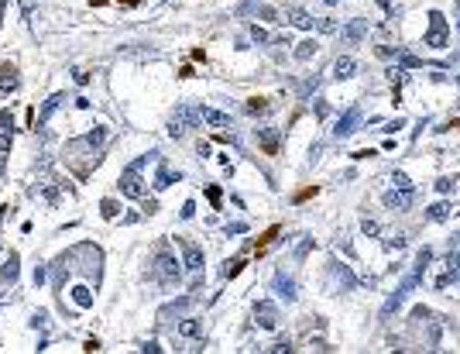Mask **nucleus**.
<instances>
[{
  "instance_id": "obj_1",
  "label": "nucleus",
  "mask_w": 460,
  "mask_h": 354,
  "mask_svg": "<svg viewBox=\"0 0 460 354\" xmlns=\"http://www.w3.org/2000/svg\"><path fill=\"white\" fill-rule=\"evenodd\" d=\"M429 261H433V251H429V248H422L419 255H416V265H412V272H409V275L402 278V286H399L395 293L388 296V303L381 306V316H392L395 310H399V306H402V303H405V296H409V293H412V289H416V286L422 282V272L429 268Z\"/></svg>"
},
{
  "instance_id": "obj_2",
  "label": "nucleus",
  "mask_w": 460,
  "mask_h": 354,
  "mask_svg": "<svg viewBox=\"0 0 460 354\" xmlns=\"http://www.w3.org/2000/svg\"><path fill=\"white\" fill-rule=\"evenodd\" d=\"M151 275L158 286H165V289H175L179 282H182V268H179V261H175V255H169V251H158L155 255V265H151Z\"/></svg>"
},
{
  "instance_id": "obj_3",
  "label": "nucleus",
  "mask_w": 460,
  "mask_h": 354,
  "mask_svg": "<svg viewBox=\"0 0 460 354\" xmlns=\"http://www.w3.org/2000/svg\"><path fill=\"white\" fill-rule=\"evenodd\" d=\"M144 165H148V155H141L137 162H131V165L120 172V182H117V186H120V193H124L127 199H141L144 196V186H141V169H144Z\"/></svg>"
},
{
  "instance_id": "obj_4",
  "label": "nucleus",
  "mask_w": 460,
  "mask_h": 354,
  "mask_svg": "<svg viewBox=\"0 0 460 354\" xmlns=\"http://www.w3.org/2000/svg\"><path fill=\"white\" fill-rule=\"evenodd\" d=\"M254 323H258L261 330H275V327H278V306H275L271 299L254 303Z\"/></svg>"
},
{
  "instance_id": "obj_5",
  "label": "nucleus",
  "mask_w": 460,
  "mask_h": 354,
  "mask_svg": "<svg viewBox=\"0 0 460 354\" xmlns=\"http://www.w3.org/2000/svg\"><path fill=\"white\" fill-rule=\"evenodd\" d=\"M196 120H199V110H186V107H179V110H175V117H172L169 134H172V138H182L192 124H196Z\"/></svg>"
},
{
  "instance_id": "obj_6",
  "label": "nucleus",
  "mask_w": 460,
  "mask_h": 354,
  "mask_svg": "<svg viewBox=\"0 0 460 354\" xmlns=\"http://www.w3.org/2000/svg\"><path fill=\"white\" fill-rule=\"evenodd\" d=\"M357 124H361V110H357V107H350L344 117L337 120V127H333V138H340V141L350 138V134L357 131Z\"/></svg>"
},
{
  "instance_id": "obj_7",
  "label": "nucleus",
  "mask_w": 460,
  "mask_h": 354,
  "mask_svg": "<svg viewBox=\"0 0 460 354\" xmlns=\"http://www.w3.org/2000/svg\"><path fill=\"white\" fill-rule=\"evenodd\" d=\"M199 120H203L206 127H216V131H223V127H234V124H230V114H223V110H213V107H199Z\"/></svg>"
},
{
  "instance_id": "obj_8",
  "label": "nucleus",
  "mask_w": 460,
  "mask_h": 354,
  "mask_svg": "<svg viewBox=\"0 0 460 354\" xmlns=\"http://www.w3.org/2000/svg\"><path fill=\"white\" fill-rule=\"evenodd\" d=\"M385 206H388V210H409V206H412V189H399V186L388 189V193H385Z\"/></svg>"
},
{
  "instance_id": "obj_9",
  "label": "nucleus",
  "mask_w": 460,
  "mask_h": 354,
  "mask_svg": "<svg viewBox=\"0 0 460 354\" xmlns=\"http://www.w3.org/2000/svg\"><path fill=\"white\" fill-rule=\"evenodd\" d=\"M182 258H186V268H189L192 275L203 272V248H196L192 241H182Z\"/></svg>"
},
{
  "instance_id": "obj_10",
  "label": "nucleus",
  "mask_w": 460,
  "mask_h": 354,
  "mask_svg": "<svg viewBox=\"0 0 460 354\" xmlns=\"http://www.w3.org/2000/svg\"><path fill=\"white\" fill-rule=\"evenodd\" d=\"M179 337H186V340H199L203 337V320H196V316H186V320H179Z\"/></svg>"
},
{
  "instance_id": "obj_11",
  "label": "nucleus",
  "mask_w": 460,
  "mask_h": 354,
  "mask_svg": "<svg viewBox=\"0 0 460 354\" xmlns=\"http://www.w3.org/2000/svg\"><path fill=\"white\" fill-rule=\"evenodd\" d=\"M433 18V28L426 35V45H443L446 41V24H443V14H429Z\"/></svg>"
},
{
  "instance_id": "obj_12",
  "label": "nucleus",
  "mask_w": 460,
  "mask_h": 354,
  "mask_svg": "<svg viewBox=\"0 0 460 354\" xmlns=\"http://www.w3.org/2000/svg\"><path fill=\"white\" fill-rule=\"evenodd\" d=\"M275 293L282 296V299H288V303H292V299H295V282H292V278L285 275V272H278V275H275Z\"/></svg>"
},
{
  "instance_id": "obj_13",
  "label": "nucleus",
  "mask_w": 460,
  "mask_h": 354,
  "mask_svg": "<svg viewBox=\"0 0 460 354\" xmlns=\"http://www.w3.org/2000/svg\"><path fill=\"white\" fill-rule=\"evenodd\" d=\"M182 179V172H172L169 165H158V176H155V189H165V186H172V182H179Z\"/></svg>"
},
{
  "instance_id": "obj_14",
  "label": "nucleus",
  "mask_w": 460,
  "mask_h": 354,
  "mask_svg": "<svg viewBox=\"0 0 460 354\" xmlns=\"http://www.w3.org/2000/svg\"><path fill=\"white\" fill-rule=\"evenodd\" d=\"M0 90H4V93L18 90V69H14V65H0Z\"/></svg>"
},
{
  "instance_id": "obj_15",
  "label": "nucleus",
  "mask_w": 460,
  "mask_h": 354,
  "mask_svg": "<svg viewBox=\"0 0 460 354\" xmlns=\"http://www.w3.org/2000/svg\"><path fill=\"white\" fill-rule=\"evenodd\" d=\"M192 303H196V296H182V299H179V303H172V306H165V310H162V320H169V316H179V313H186V310H189Z\"/></svg>"
},
{
  "instance_id": "obj_16",
  "label": "nucleus",
  "mask_w": 460,
  "mask_h": 354,
  "mask_svg": "<svg viewBox=\"0 0 460 354\" xmlns=\"http://www.w3.org/2000/svg\"><path fill=\"white\" fill-rule=\"evenodd\" d=\"M258 141H261V148H265V155H275L278 152V131H258Z\"/></svg>"
},
{
  "instance_id": "obj_17",
  "label": "nucleus",
  "mask_w": 460,
  "mask_h": 354,
  "mask_svg": "<svg viewBox=\"0 0 460 354\" xmlns=\"http://www.w3.org/2000/svg\"><path fill=\"white\" fill-rule=\"evenodd\" d=\"M450 214H453V206H450V203H433V206L426 210V220H433V224H440V220H446Z\"/></svg>"
},
{
  "instance_id": "obj_18",
  "label": "nucleus",
  "mask_w": 460,
  "mask_h": 354,
  "mask_svg": "<svg viewBox=\"0 0 460 354\" xmlns=\"http://www.w3.org/2000/svg\"><path fill=\"white\" fill-rule=\"evenodd\" d=\"M354 69H357V65H354V59H337L333 76H337V79H350V76H354Z\"/></svg>"
},
{
  "instance_id": "obj_19",
  "label": "nucleus",
  "mask_w": 460,
  "mask_h": 354,
  "mask_svg": "<svg viewBox=\"0 0 460 354\" xmlns=\"http://www.w3.org/2000/svg\"><path fill=\"white\" fill-rule=\"evenodd\" d=\"M62 100H65V97H62V93H55V97H52L48 103H45V107H41V114H38V120H41V124H45V120H48V117H52V114L58 110V107H62Z\"/></svg>"
},
{
  "instance_id": "obj_20",
  "label": "nucleus",
  "mask_w": 460,
  "mask_h": 354,
  "mask_svg": "<svg viewBox=\"0 0 460 354\" xmlns=\"http://www.w3.org/2000/svg\"><path fill=\"white\" fill-rule=\"evenodd\" d=\"M72 299H76V306H83V310L93 306V293H90L86 286H76V289H72Z\"/></svg>"
},
{
  "instance_id": "obj_21",
  "label": "nucleus",
  "mask_w": 460,
  "mask_h": 354,
  "mask_svg": "<svg viewBox=\"0 0 460 354\" xmlns=\"http://www.w3.org/2000/svg\"><path fill=\"white\" fill-rule=\"evenodd\" d=\"M333 272H337V278H340V286H344V289H354V286H357L347 265H333Z\"/></svg>"
},
{
  "instance_id": "obj_22",
  "label": "nucleus",
  "mask_w": 460,
  "mask_h": 354,
  "mask_svg": "<svg viewBox=\"0 0 460 354\" xmlns=\"http://www.w3.org/2000/svg\"><path fill=\"white\" fill-rule=\"evenodd\" d=\"M288 21H292L295 28H313V18H309L306 11H292V14H288Z\"/></svg>"
},
{
  "instance_id": "obj_23",
  "label": "nucleus",
  "mask_w": 460,
  "mask_h": 354,
  "mask_svg": "<svg viewBox=\"0 0 460 354\" xmlns=\"http://www.w3.org/2000/svg\"><path fill=\"white\" fill-rule=\"evenodd\" d=\"M14 278H18V255H11L4 265V282H14Z\"/></svg>"
},
{
  "instance_id": "obj_24",
  "label": "nucleus",
  "mask_w": 460,
  "mask_h": 354,
  "mask_svg": "<svg viewBox=\"0 0 460 354\" xmlns=\"http://www.w3.org/2000/svg\"><path fill=\"white\" fill-rule=\"evenodd\" d=\"M241 268H244V258H234V261H227V268H223V278H237V275H241Z\"/></svg>"
},
{
  "instance_id": "obj_25",
  "label": "nucleus",
  "mask_w": 460,
  "mask_h": 354,
  "mask_svg": "<svg viewBox=\"0 0 460 354\" xmlns=\"http://www.w3.org/2000/svg\"><path fill=\"white\" fill-rule=\"evenodd\" d=\"M271 237H278V227H268V231H265V234L258 237V255H265V248H268V244H271Z\"/></svg>"
},
{
  "instance_id": "obj_26",
  "label": "nucleus",
  "mask_w": 460,
  "mask_h": 354,
  "mask_svg": "<svg viewBox=\"0 0 460 354\" xmlns=\"http://www.w3.org/2000/svg\"><path fill=\"white\" fill-rule=\"evenodd\" d=\"M361 35H364V21H354V24L344 31V38H347V41H357Z\"/></svg>"
},
{
  "instance_id": "obj_27",
  "label": "nucleus",
  "mask_w": 460,
  "mask_h": 354,
  "mask_svg": "<svg viewBox=\"0 0 460 354\" xmlns=\"http://www.w3.org/2000/svg\"><path fill=\"white\" fill-rule=\"evenodd\" d=\"M313 52H316V45H313V41H299V48H295V59H299V62H306L309 55H313Z\"/></svg>"
},
{
  "instance_id": "obj_28",
  "label": "nucleus",
  "mask_w": 460,
  "mask_h": 354,
  "mask_svg": "<svg viewBox=\"0 0 460 354\" xmlns=\"http://www.w3.org/2000/svg\"><path fill=\"white\" fill-rule=\"evenodd\" d=\"M265 110H268V103H265V100H261V97L248 100V114H265Z\"/></svg>"
},
{
  "instance_id": "obj_29",
  "label": "nucleus",
  "mask_w": 460,
  "mask_h": 354,
  "mask_svg": "<svg viewBox=\"0 0 460 354\" xmlns=\"http://www.w3.org/2000/svg\"><path fill=\"white\" fill-rule=\"evenodd\" d=\"M100 210H103V217H107V220H114V217H117V203H114V199H103V203H100Z\"/></svg>"
},
{
  "instance_id": "obj_30",
  "label": "nucleus",
  "mask_w": 460,
  "mask_h": 354,
  "mask_svg": "<svg viewBox=\"0 0 460 354\" xmlns=\"http://www.w3.org/2000/svg\"><path fill=\"white\" fill-rule=\"evenodd\" d=\"M309 248H313V237H302V241H299V248H295V258H306Z\"/></svg>"
},
{
  "instance_id": "obj_31",
  "label": "nucleus",
  "mask_w": 460,
  "mask_h": 354,
  "mask_svg": "<svg viewBox=\"0 0 460 354\" xmlns=\"http://www.w3.org/2000/svg\"><path fill=\"white\" fill-rule=\"evenodd\" d=\"M392 182H395L399 189H412V182H409V176H405V172H395V176H392Z\"/></svg>"
},
{
  "instance_id": "obj_32",
  "label": "nucleus",
  "mask_w": 460,
  "mask_h": 354,
  "mask_svg": "<svg viewBox=\"0 0 460 354\" xmlns=\"http://www.w3.org/2000/svg\"><path fill=\"white\" fill-rule=\"evenodd\" d=\"M385 248H388V251H402V248H405V237L395 234V241H385Z\"/></svg>"
},
{
  "instance_id": "obj_33",
  "label": "nucleus",
  "mask_w": 460,
  "mask_h": 354,
  "mask_svg": "<svg viewBox=\"0 0 460 354\" xmlns=\"http://www.w3.org/2000/svg\"><path fill=\"white\" fill-rule=\"evenodd\" d=\"M268 351H275V354H285V351H292V344H288V337H282V340H275V347H268Z\"/></svg>"
},
{
  "instance_id": "obj_34",
  "label": "nucleus",
  "mask_w": 460,
  "mask_h": 354,
  "mask_svg": "<svg viewBox=\"0 0 460 354\" xmlns=\"http://www.w3.org/2000/svg\"><path fill=\"white\" fill-rule=\"evenodd\" d=\"M7 127H14V117H11V110H0V131H7Z\"/></svg>"
},
{
  "instance_id": "obj_35",
  "label": "nucleus",
  "mask_w": 460,
  "mask_h": 354,
  "mask_svg": "<svg viewBox=\"0 0 460 354\" xmlns=\"http://www.w3.org/2000/svg\"><path fill=\"white\" fill-rule=\"evenodd\" d=\"M206 196H210L213 206H220V196H223V193H220V186H210V189H206Z\"/></svg>"
},
{
  "instance_id": "obj_36",
  "label": "nucleus",
  "mask_w": 460,
  "mask_h": 354,
  "mask_svg": "<svg viewBox=\"0 0 460 354\" xmlns=\"http://www.w3.org/2000/svg\"><path fill=\"white\" fill-rule=\"evenodd\" d=\"M0 152H11V134L7 131H0Z\"/></svg>"
},
{
  "instance_id": "obj_37",
  "label": "nucleus",
  "mask_w": 460,
  "mask_h": 354,
  "mask_svg": "<svg viewBox=\"0 0 460 354\" xmlns=\"http://www.w3.org/2000/svg\"><path fill=\"white\" fill-rule=\"evenodd\" d=\"M436 189H440V193H450V189H453V179H440Z\"/></svg>"
},
{
  "instance_id": "obj_38",
  "label": "nucleus",
  "mask_w": 460,
  "mask_h": 354,
  "mask_svg": "<svg viewBox=\"0 0 460 354\" xmlns=\"http://www.w3.org/2000/svg\"><path fill=\"white\" fill-rule=\"evenodd\" d=\"M361 231H364V234H378V224H374V220H364Z\"/></svg>"
},
{
  "instance_id": "obj_39",
  "label": "nucleus",
  "mask_w": 460,
  "mask_h": 354,
  "mask_svg": "<svg viewBox=\"0 0 460 354\" xmlns=\"http://www.w3.org/2000/svg\"><path fill=\"white\" fill-rule=\"evenodd\" d=\"M192 214H196V203H192V199H189V203H186V206H182V220H189Z\"/></svg>"
},
{
  "instance_id": "obj_40",
  "label": "nucleus",
  "mask_w": 460,
  "mask_h": 354,
  "mask_svg": "<svg viewBox=\"0 0 460 354\" xmlns=\"http://www.w3.org/2000/svg\"><path fill=\"white\" fill-rule=\"evenodd\" d=\"M244 231H248V224H230L227 227V234H244Z\"/></svg>"
},
{
  "instance_id": "obj_41",
  "label": "nucleus",
  "mask_w": 460,
  "mask_h": 354,
  "mask_svg": "<svg viewBox=\"0 0 460 354\" xmlns=\"http://www.w3.org/2000/svg\"><path fill=\"white\" fill-rule=\"evenodd\" d=\"M251 38H254V41H268V35H265L261 28H251Z\"/></svg>"
},
{
  "instance_id": "obj_42",
  "label": "nucleus",
  "mask_w": 460,
  "mask_h": 354,
  "mask_svg": "<svg viewBox=\"0 0 460 354\" xmlns=\"http://www.w3.org/2000/svg\"><path fill=\"white\" fill-rule=\"evenodd\" d=\"M412 316H416V320H426V316H429V310H426V306H416V310H412Z\"/></svg>"
},
{
  "instance_id": "obj_43",
  "label": "nucleus",
  "mask_w": 460,
  "mask_h": 354,
  "mask_svg": "<svg viewBox=\"0 0 460 354\" xmlns=\"http://www.w3.org/2000/svg\"><path fill=\"white\" fill-rule=\"evenodd\" d=\"M4 210H7V206H0V220H4Z\"/></svg>"
},
{
  "instance_id": "obj_44",
  "label": "nucleus",
  "mask_w": 460,
  "mask_h": 354,
  "mask_svg": "<svg viewBox=\"0 0 460 354\" xmlns=\"http://www.w3.org/2000/svg\"><path fill=\"white\" fill-rule=\"evenodd\" d=\"M120 4H137V0H120Z\"/></svg>"
},
{
  "instance_id": "obj_45",
  "label": "nucleus",
  "mask_w": 460,
  "mask_h": 354,
  "mask_svg": "<svg viewBox=\"0 0 460 354\" xmlns=\"http://www.w3.org/2000/svg\"><path fill=\"white\" fill-rule=\"evenodd\" d=\"M457 24H460V21H457Z\"/></svg>"
}]
</instances>
